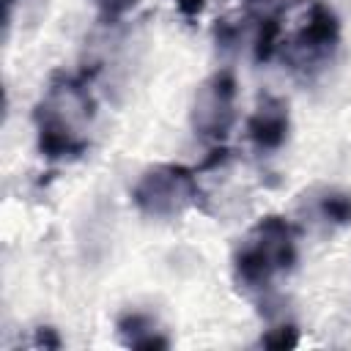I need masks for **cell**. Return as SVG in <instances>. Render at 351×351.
<instances>
[{
	"mask_svg": "<svg viewBox=\"0 0 351 351\" xmlns=\"http://www.w3.org/2000/svg\"><path fill=\"white\" fill-rule=\"evenodd\" d=\"M280 33H282L280 19L258 22V36H255V60H258V63L271 60V55H274V49H277V41H280Z\"/></svg>",
	"mask_w": 351,
	"mask_h": 351,
	"instance_id": "obj_10",
	"label": "cell"
},
{
	"mask_svg": "<svg viewBox=\"0 0 351 351\" xmlns=\"http://www.w3.org/2000/svg\"><path fill=\"white\" fill-rule=\"evenodd\" d=\"M236 96L239 82L230 69H219L206 77L197 85L189 110V123L195 134L206 140H225L236 123Z\"/></svg>",
	"mask_w": 351,
	"mask_h": 351,
	"instance_id": "obj_4",
	"label": "cell"
},
{
	"mask_svg": "<svg viewBox=\"0 0 351 351\" xmlns=\"http://www.w3.org/2000/svg\"><path fill=\"white\" fill-rule=\"evenodd\" d=\"M115 332H118L123 346L137 348V351H165V348H170V340L162 335V329H156L154 315L143 313V310H126L123 315H118Z\"/></svg>",
	"mask_w": 351,
	"mask_h": 351,
	"instance_id": "obj_7",
	"label": "cell"
},
{
	"mask_svg": "<svg viewBox=\"0 0 351 351\" xmlns=\"http://www.w3.org/2000/svg\"><path fill=\"white\" fill-rule=\"evenodd\" d=\"M200 197V186L195 170L184 165H154L140 173L132 186V203L140 214L151 219H170L184 214Z\"/></svg>",
	"mask_w": 351,
	"mask_h": 351,
	"instance_id": "obj_3",
	"label": "cell"
},
{
	"mask_svg": "<svg viewBox=\"0 0 351 351\" xmlns=\"http://www.w3.org/2000/svg\"><path fill=\"white\" fill-rule=\"evenodd\" d=\"M299 343V329L293 324H280V326H271L261 335V346L263 348H271V351H285V348H296Z\"/></svg>",
	"mask_w": 351,
	"mask_h": 351,
	"instance_id": "obj_11",
	"label": "cell"
},
{
	"mask_svg": "<svg viewBox=\"0 0 351 351\" xmlns=\"http://www.w3.org/2000/svg\"><path fill=\"white\" fill-rule=\"evenodd\" d=\"M14 3H16V0H3V11H5V16H3V19H5V27L11 25V11H14Z\"/></svg>",
	"mask_w": 351,
	"mask_h": 351,
	"instance_id": "obj_15",
	"label": "cell"
},
{
	"mask_svg": "<svg viewBox=\"0 0 351 351\" xmlns=\"http://www.w3.org/2000/svg\"><path fill=\"white\" fill-rule=\"evenodd\" d=\"M203 5H206V0H176V8H178V14H181V16H186V19H195V16H200Z\"/></svg>",
	"mask_w": 351,
	"mask_h": 351,
	"instance_id": "obj_14",
	"label": "cell"
},
{
	"mask_svg": "<svg viewBox=\"0 0 351 351\" xmlns=\"http://www.w3.org/2000/svg\"><path fill=\"white\" fill-rule=\"evenodd\" d=\"M36 346H44V348H60V337H58V329L52 326H38L36 329Z\"/></svg>",
	"mask_w": 351,
	"mask_h": 351,
	"instance_id": "obj_13",
	"label": "cell"
},
{
	"mask_svg": "<svg viewBox=\"0 0 351 351\" xmlns=\"http://www.w3.org/2000/svg\"><path fill=\"white\" fill-rule=\"evenodd\" d=\"M96 101L90 96V77H60L49 85L44 99L33 110L36 145L49 162L77 159L88 151L85 126L90 123Z\"/></svg>",
	"mask_w": 351,
	"mask_h": 351,
	"instance_id": "obj_1",
	"label": "cell"
},
{
	"mask_svg": "<svg viewBox=\"0 0 351 351\" xmlns=\"http://www.w3.org/2000/svg\"><path fill=\"white\" fill-rule=\"evenodd\" d=\"M296 258V228L280 214H266L236 247L233 277L247 291H263L274 282L277 274L291 271Z\"/></svg>",
	"mask_w": 351,
	"mask_h": 351,
	"instance_id": "obj_2",
	"label": "cell"
},
{
	"mask_svg": "<svg viewBox=\"0 0 351 351\" xmlns=\"http://www.w3.org/2000/svg\"><path fill=\"white\" fill-rule=\"evenodd\" d=\"M288 134H291L288 101L274 96V93H263L258 99L255 110L247 118V137H250V143L261 154H271V151H280L285 145Z\"/></svg>",
	"mask_w": 351,
	"mask_h": 351,
	"instance_id": "obj_6",
	"label": "cell"
},
{
	"mask_svg": "<svg viewBox=\"0 0 351 351\" xmlns=\"http://www.w3.org/2000/svg\"><path fill=\"white\" fill-rule=\"evenodd\" d=\"M337 44H340V19L326 3L315 0L307 11L302 30L293 38V52L302 63H321L337 49Z\"/></svg>",
	"mask_w": 351,
	"mask_h": 351,
	"instance_id": "obj_5",
	"label": "cell"
},
{
	"mask_svg": "<svg viewBox=\"0 0 351 351\" xmlns=\"http://www.w3.org/2000/svg\"><path fill=\"white\" fill-rule=\"evenodd\" d=\"M96 14H99V22L104 25H115L118 19H123L140 0H90Z\"/></svg>",
	"mask_w": 351,
	"mask_h": 351,
	"instance_id": "obj_12",
	"label": "cell"
},
{
	"mask_svg": "<svg viewBox=\"0 0 351 351\" xmlns=\"http://www.w3.org/2000/svg\"><path fill=\"white\" fill-rule=\"evenodd\" d=\"M299 0H244V14L255 22H269V19H280L296 5Z\"/></svg>",
	"mask_w": 351,
	"mask_h": 351,
	"instance_id": "obj_9",
	"label": "cell"
},
{
	"mask_svg": "<svg viewBox=\"0 0 351 351\" xmlns=\"http://www.w3.org/2000/svg\"><path fill=\"white\" fill-rule=\"evenodd\" d=\"M315 208H318L321 219H326L332 225H351V189H343V186L321 189Z\"/></svg>",
	"mask_w": 351,
	"mask_h": 351,
	"instance_id": "obj_8",
	"label": "cell"
}]
</instances>
